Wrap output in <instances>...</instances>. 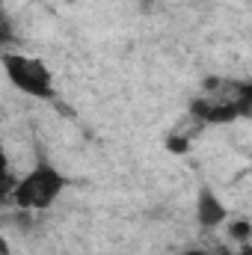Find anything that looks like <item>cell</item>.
<instances>
[{
  "label": "cell",
  "instance_id": "obj_5",
  "mask_svg": "<svg viewBox=\"0 0 252 255\" xmlns=\"http://www.w3.org/2000/svg\"><path fill=\"white\" fill-rule=\"evenodd\" d=\"M232 235H235V238H241V241H244V238H247V235H250V226H244V223H238V226H232Z\"/></svg>",
  "mask_w": 252,
  "mask_h": 255
},
{
  "label": "cell",
  "instance_id": "obj_1",
  "mask_svg": "<svg viewBox=\"0 0 252 255\" xmlns=\"http://www.w3.org/2000/svg\"><path fill=\"white\" fill-rule=\"evenodd\" d=\"M3 71L12 80L15 89H21L30 98H54V80L48 65L39 57H24V54H3Z\"/></svg>",
  "mask_w": 252,
  "mask_h": 255
},
{
  "label": "cell",
  "instance_id": "obj_3",
  "mask_svg": "<svg viewBox=\"0 0 252 255\" xmlns=\"http://www.w3.org/2000/svg\"><path fill=\"white\" fill-rule=\"evenodd\" d=\"M244 113H250V107L241 104L238 95L235 98H199V101H193V116L205 125H226Z\"/></svg>",
  "mask_w": 252,
  "mask_h": 255
},
{
  "label": "cell",
  "instance_id": "obj_2",
  "mask_svg": "<svg viewBox=\"0 0 252 255\" xmlns=\"http://www.w3.org/2000/svg\"><path fill=\"white\" fill-rule=\"evenodd\" d=\"M65 175H60L54 166H36L30 175H24L18 184L12 199L21 205V208H30V211H45L57 202V196L65 190Z\"/></svg>",
  "mask_w": 252,
  "mask_h": 255
},
{
  "label": "cell",
  "instance_id": "obj_4",
  "mask_svg": "<svg viewBox=\"0 0 252 255\" xmlns=\"http://www.w3.org/2000/svg\"><path fill=\"white\" fill-rule=\"evenodd\" d=\"M226 217H229V211H226V205L214 196L211 190H202L199 193V202H196V220L202 223V226H220V223H226Z\"/></svg>",
  "mask_w": 252,
  "mask_h": 255
},
{
  "label": "cell",
  "instance_id": "obj_6",
  "mask_svg": "<svg viewBox=\"0 0 252 255\" xmlns=\"http://www.w3.org/2000/svg\"><path fill=\"white\" fill-rule=\"evenodd\" d=\"M238 255H252V247H250V244H244V247H241V253H238Z\"/></svg>",
  "mask_w": 252,
  "mask_h": 255
},
{
  "label": "cell",
  "instance_id": "obj_7",
  "mask_svg": "<svg viewBox=\"0 0 252 255\" xmlns=\"http://www.w3.org/2000/svg\"><path fill=\"white\" fill-rule=\"evenodd\" d=\"M184 255H208V253H202V250H187Z\"/></svg>",
  "mask_w": 252,
  "mask_h": 255
}]
</instances>
